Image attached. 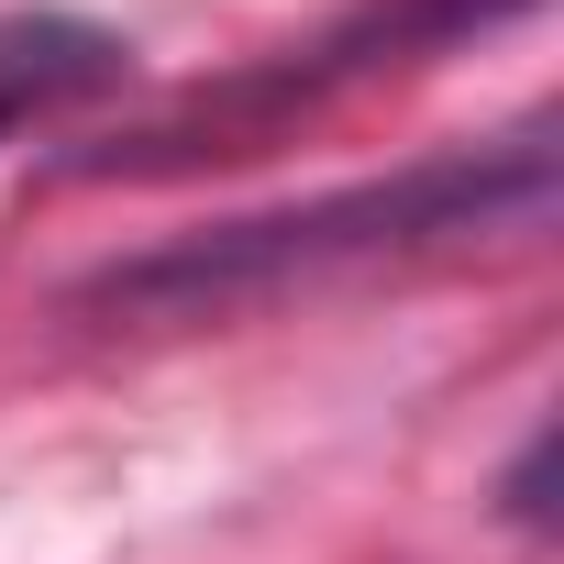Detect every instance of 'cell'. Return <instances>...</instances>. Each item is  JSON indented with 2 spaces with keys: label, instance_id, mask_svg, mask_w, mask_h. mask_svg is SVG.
<instances>
[{
  "label": "cell",
  "instance_id": "1",
  "mask_svg": "<svg viewBox=\"0 0 564 564\" xmlns=\"http://www.w3.org/2000/svg\"><path fill=\"white\" fill-rule=\"evenodd\" d=\"M498 199H542V155L487 177V166H443V177H399V188H355V199H322V210H289V221H232L210 243H177L133 276H111L122 300H199V289H243V276L289 265V254H333V243H399V232H454V221H487Z\"/></svg>",
  "mask_w": 564,
  "mask_h": 564
},
{
  "label": "cell",
  "instance_id": "2",
  "mask_svg": "<svg viewBox=\"0 0 564 564\" xmlns=\"http://www.w3.org/2000/svg\"><path fill=\"white\" fill-rule=\"evenodd\" d=\"M122 78V45L89 23H0V133H23Z\"/></svg>",
  "mask_w": 564,
  "mask_h": 564
}]
</instances>
